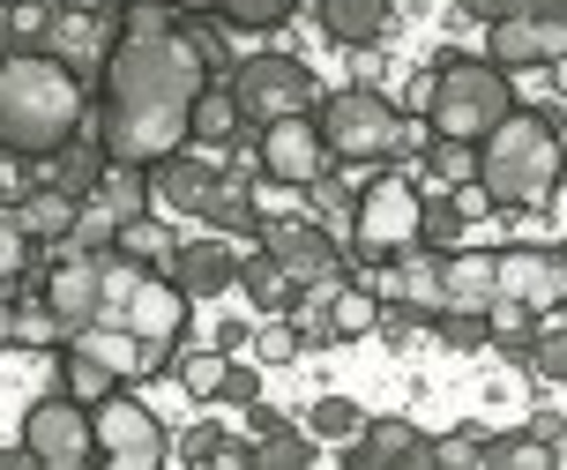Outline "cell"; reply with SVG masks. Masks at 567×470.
I'll return each mask as SVG.
<instances>
[{
	"instance_id": "obj_1",
	"label": "cell",
	"mask_w": 567,
	"mask_h": 470,
	"mask_svg": "<svg viewBox=\"0 0 567 470\" xmlns=\"http://www.w3.org/2000/svg\"><path fill=\"white\" fill-rule=\"evenodd\" d=\"M209 68L179 30L172 0H127L105 38V90H97V142L113 165H165L195 135V98Z\"/></svg>"
},
{
	"instance_id": "obj_2",
	"label": "cell",
	"mask_w": 567,
	"mask_h": 470,
	"mask_svg": "<svg viewBox=\"0 0 567 470\" xmlns=\"http://www.w3.org/2000/svg\"><path fill=\"white\" fill-rule=\"evenodd\" d=\"M83 120H90V90L68 60L45 53V45H16V38L0 45V142L8 150L53 165L68 142H83Z\"/></svg>"
},
{
	"instance_id": "obj_3",
	"label": "cell",
	"mask_w": 567,
	"mask_h": 470,
	"mask_svg": "<svg viewBox=\"0 0 567 470\" xmlns=\"http://www.w3.org/2000/svg\"><path fill=\"white\" fill-rule=\"evenodd\" d=\"M560 180H567V150L553 105H515L478 142V194L493 210H545L560 194Z\"/></svg>"
},
{
	"instance_id": "obj_4",
	"label": "cell",
	"mask_w": 567,
	"mask_h": 470,
	"mask_svg": "<svg viewBox=\"0 0 567 470\" xmlns=\"http://www.w3.org/2000/svg\"><path fill=\"white\" fill-rule=\"evenodd\" d=\"M313 120H321V142H329L337 165H396V157L425 150L419 112H403L381 90H329Z\"/></svg>"
},
{
	"instance_id": "obj_5",
	"label": "cell",
	"mask_w": 567,
	"mask_h": 470,
	"mask_svg": "<svg viewBox=\"0 0 567 470\" xmlns=\"http://www.w3.org/2000/svg\"><path fill=\"white\" fill-rule=\"evenodd\" d=\"M508 112H515L508 68H493L485 53H449L433 68V135L485 142Z\"/></svg>"
},
{
	"instance_id": "obj_6",
	"label": "cell",
	"mask_w": 567,
	"mask_h": 470,
	"mask_svg": "<svg viewBox=\"0 0 567 470\" xmlns=\"http://www.w3.org/2000/svg\"><path fill=\"white\" fill-rule=\"evenodd\" d=\"M351 239H359V262H389V254L419 247L425 239V194L411 180H367V194L351 202Z\"/></svg>"
},
{
	"instance_id": "obj_7",
	"label": "cell",
	"mask_w": 567,
	"mask_h": 470,
	"mask_svg": "<svg viewBox=\"0 0 567 470\" xmlns=\"http://www.w3.org/2000/svg\"><path fill=\"white\" fill-rule=\"evenodd\" d=\"M231 98H239V112L247 120H284V112H321V98L329 90L313 83L307 60L291 53H255V60H231Z\"/></svg>"
},
{
	"instance_id": "obj_8",
	"label": "cell",
	"mask_w": 567,
	"mask_h": 470,
	"mask_svg": "<svg viewBox=\"0 0 567 470\" xmlns=\"http://www.w3.org/2000/svg\"><path fill=\"white\" fill-rule=\"evenodd\" d=\"M90 426H97V463H113V470H157L172 456L165 418L150 403H135L127 388H113L105 403H90Z\"/></svg>"
},
{
	"instance_id": "obj_9",
	"label": "cell",
	"mask_w": 567,
	"mask_h": 470,
	"mask_svg": "<svg viewBox=\"0 0 567 470\" xmlns=\"http://www.w3.org/2000/svg\"><path fill=\"white\" fill-rule=\"evenodd\" d=\"M23 448H30V463H45V470H83V463H97V426H90V403H75L68 388L38 396V403L23 411Z\"/></svg>"
},
{
	"instance_id": "obj_10",
	"label": "cell",
	"mask_w": 567,
	"mask_h": 470,
	"mask_svg": "<svg viewBox=\"0 0 567 470\" xmlns=\"http://www.w3.org/2000/svg\"><path fill=\"white\" fill-rule=\"evenodd\" d=\"M329 142H321V120L313 112H284V120H269L261 127V172L277 180V187H291V194H307V187H321L329 180Z\"/></svg>"
},
{
	"instance_id": "obj_11",
	"label": "cell",
	"mask_w": 567,
	"mask_h": 470,
	"mask_svg": "<svg viewBox=\"0 0 567 470\" xmlns=\"http://www.w3.org/2000/svg\"><path fill=\"white\" fill-rule=\"evenodd\" d=\"M515 314H553L567 306V254L553 247H501V299Z\"/></svg>"
},
{
	"instance_id": "obj_12",
	"label": "cell",
	"mask_w": 567,
	"mask_h": 470,
	"mask_svg": "<svg viewBox=\"0 0 567 470\" xmlns=\"http://www.w3.org/2000/svg\"><path fill=\"white\" fill-rule=\"evenodd\" d=\"M261 239H269V254H277L284 269L299 277V292H307V284H337V277H343V247L329 239V224H307V217H261Z\"/></svg>"
},
{
	"instance_id": "obj_13",
	"label": "cell",
	"mask_w": 567,
	"mask_h": 470,
	"mask_svg": "<svg viewBox=\"0 0 567 470\" xmlns=\"http://www.w3.org/2000/svg\"><path fill=\"white\" fill-rule=\"evenodd\" d=\"M343 470H433V441L411 418H367L343 441Z\"/></svg>"
},
{
	"instance_id": "obj_14",
	"label": "cell",
	"mask_w": 567,
	"mask_h": 470,
	"mask_svg": "<svg viewBox=\"0 0 567 470\" xmlns=\"http://www.w3.org/2000/svg\"><path fill=\"white\" fill-rule=\"evenodd\" d=\"M45 306H53V321L68 336L90 329V321H105V254H68V262H53Z\"/></svg>"
},
{
	"instance_id": "obj_15",
	"label": "cell",
	"mask_w": 567,
	"mask_h": 470,
	"mask_svg": "<svg viewBox=\"0 0 567 470\" xmlns=\"http://www.w3.org/2000/svg\"><path fill=\"white\" fill-rule=\"evenodd\" d=\"M105 321H120V329H135V336H150V344H172V336L187 329V292L172 277H142L127 299L105 314Z\"/></svg>"
},
{
	"instance_id": "obj_16",
	"label": "cell",
	"mask_w": 567,
	"mask_h": 470,
	"mask_svg": "<svg viewBox=\"0 0 567 470\" xmlns=\"http://www.w3.org/2000/svg\"><path fill=\"white\" fill-rule=\"evenodd\" d=\"M441 284H449V306H463V314H493V299H501V254L449 247L441 254Z\"/></svg>"
},
{
	"instance_id": "obj_17",
	"label": "cell",
	"mask_w": 567,
	"mask_h": 470,
	"mask_svg": "<svg viewBox=\"0 0 567 470\" xmlns=\"http://www.w3.org/2000/svg\"><path fill=\"white\" fill-rule=\"evenodd\" d=\"M172 284H179L187 299H217L225 284H239V262H231L225 239H179V247H172Z\"/></svg>"
},
{
	"instance_id": "obj_18",
	"label": "cell",
	"mask_w": 567,
	"mask_h": 470,
	"mask_svg": "<svg viewBox=\"0 0 567 470\" xmlns=\"http://www.w3.org/2000/svg\"><path fill=\"white\" fill-rule=\"evenodd\" d=\"M150 180H157V202L165 210H179V217H209V202H217V187H225V172L217 165H195V157H165V165H150Z\"/></svg>"
},
{
	"instance_id": "obj_19",
	"label": "cell",
	"mask_w": 567,
	"mask_h": 470,
	"mask_svg": "<svg viewBox=\"0 0 567 470\" xmlns=\"http://www.w3.org/2000/svg\"><path fill=\"white\" fill-rule=\"evenodd\" d=\"M16 217H23L30 247H38V239H68V232H75V217H83V202H75L68 187H53V180H38V187L16 202Z\"/></svg>"
},
{
	"instance_id": "obj_20",
	"label": "cell",
	"mask_w": 567,
	"mask_h": 470,
	"mask_svg": "<svg viewBox=\"0 0 567 470\" xmlns=\"http://www.w3.org/2000/svg\"><path fill=\"white\" fill-rule=\"evenodd\" d=\"M172 8L209 16V23H225V30H277L299 16V0H172Z\"/></svg>"
},
{
	"instance_id": "obj_21",
	"label": "cell",
	"mask_w": 567,
	"mask_h": 470,
	"mask_svg": "<svg viewBox=\"0 0 567 470\" xmlns=\"http://www.w3.org/2000/svg\"><path fill=\"white\" fill-rule=\"evenodd\" d=\"M313 16L337 45H373L389 30V0H313Z\"/></svg>"
},
{
	"instance_id": "obj_22",
	"label": "cell",
	"mask_w": 567,
	"mask_h": 470,
	"mask_svg": "<svg viewBox=\"0 0 567 470\" xmlns=\"http://www.w3.org/2000/svg\"><path fill=\"white\" fill-rule=\"evenodd\" d=\"M239 292H247L261 314H291V306H299V277H291V269H284L269 247L239 262Z\"/></svg>"
},
{
	"instance_id": "obj_23",
	"label": "cell",
	"mask_w": 567,
	"mask_h": 470,
	"mask_svg": "<svg viewBox=\"0 0 567 470\" xmlns=\"http://www.w3.org/2000/svg\"><path fill=\"white\" fill-rule=\"evenodd\" d=\"M485 60H493V68H508V75H523V68H545L538 23H530V16H501V23H485Z\"/></svg>"
},
{
	"instance_id": "obj_24",
	"label": "cell",
	"mask_w": 567,
	"mask_h": 470,
	"mask_svg": "<svg viewBox=\"0 0 567 470\" xmlns=\"http://www.w3.org/2000/svg\"><path fill=\"white\" fill-rule=\"evenodd\" d=\"M425 180H433V194H463V187H478V142H463V135L425 142Z\"/></svg>"
},
{
	"instance_id": "obj_25",
	"label": "cell",
	"mask_w": 567,
	"mask_h": 470,
	"mask_svg": "<svg viewBox=\"0 0 567 470\" xmlns=\"http://www.w3.org/2000/svg\"><path fill=\"white\" fill-rule=\"evenodd\" d=\"M150 194H157L150 165H105V180H97V194H90V202H105L120 224H135V217H150Z\"/></svg>"
},
{
	"instance_id": "obj_26",
	"label": "cell",
	"mask_w": 567,
	"mask_h": 470,
	"mask_svg": "<svg viewBox=\"0 0 567 470\" xmlns=\"http://www.w3.org/2000/svg\"><path fill=\"white\" fill-rule=\"evenodd\" d=\"M60 388H68L75 403H105V396L120 388V374L97 359V351H83V344H68V336H60Z\"/></svg>"
},
{
	"instance_id": "obj_27",
	"label": "cell",
	"mask_w": 567,
	"mask_h": 470,
	"mask_svg": "<svg viewBox=\"0 0 567 470\" xmlns=\"http://www.w3.org/2000/svg\"><path fill=\"white\" fill-rule=\"evenodd\" d=\"M105 165H113V157H105V142L83 135V142H68V150L53 157V172H45V180H53V187H68L75 202H90V194H97V180H105Z\"/></svg>"
},
{
	"instance_id": "obj_28",
	"label": "cell",
	"mask_w": 567,
	"mask_h": 470,
	"mask_svg": "<svg viewBox=\"0 0 567 470\" xmlns=\"http://www.w3.org/2000/svg\"><path fill=\"white\" fill-rule=\"evenodd\" d=\"M202 224H217V232H239V239H255V232H261L255 187H247L239 172H225V187H217V202H209V217H202Z\"/></svg>"
},
{
	"instance_id": "obj_29",
	"label": "cell",
	"mask_w": 567,
	"mask_h": 470,
	"mask_svg": "<svg viewBox=\"0 0 567 470\" xmlns=\"http://www.w3.org/2000/svg\"><path fill=\"white\" fill-rule=\"evenodd\" d=\"M179 388L195 396V403H217L225 396V374H231V359H225V344H209V351H179Z\"/></svg>"
},
{
	"instance_id": "obj_30",
	"label": "cell",
	"mask_w": 567,
	"mask_h": 470,
	"mask_svg": "<svg viewBox=\"0 0 567 470\" xmlns=\"http://www.w3.org/2000/svg\"><path fill=\"white\" fill-rule=\"evenodd\" d=\"M329 329L351 344V336H373L381 329V292H359V284H337V299H329Z\"/></svg>"
},
{
	"instance_id": "obj_31",
	"label": "cell",
	"mask_w": 567,
	"mask_h": 470,
	"mask_svg": "<svg viewBox=\"0 0 567 470\" xmlns=\"http://www.w3.org/2000/svg\"><path fill=\"white\" fill-rule=\"evenodd\" d=\"M239 120H247V112H239L231 83L225 90H202V98H195V142H209V150H225V142L239 135Z\"/></svg>"
},
{
	"instance_id": "obj_32",
	"label": "cell",
	"mask_w": 567,
	"mask_h": 470,
	"mask_svg": "<svg viewBox=\"0 0 567 470\" xmlns=\"http://www.w3.org/2000/svg\"><path fill=\"white\" fill-rule=\"evenodd\" d=\"M313 463V433H291V426H269L255 441V470H307Z\"/></svg>"
},
{
	"instance_id": "obj_33",
	"label": "cell",
	"mask_w": 567,
	"mask_h": 470,
	"mask_svg": "<svg viewBox=\"0 0 567 470\" xmlns=\"http://www.w3.org/2000/svg\"><path fill=\"white\" fill-rule=\"evenodd\" d=\"M433 336H441L449 351H478V344H493V314H463V306H441V314H433Z\"/></svg>"
},
{
	"instance_id": "obj_34",
	"label": "cell",
	"mask_w": 567,
	"mask_h": 470,
	"mask_svg": "<svg viewBox=\"0 0 567 470\" xmlns=\"http://www.w3.org/2000/svg\"><path fill=\"white\" fill-rule=\"evenodd\" d=\"M560 456L553 441H538V433H501V441H485V463H508V470H545Z\"/></svg>"
},
{
	"instance_id": "obj_35",
	"label": "cell",
	"mask_w": 567,
	"mask_h": 470,
	"mask_svg": "<svg viewBox=\"0 0 567 470\" xmlns=\"http://www.w3.org/2000/svg\"><path fill=\"white\" fill-rule=\"evenodd\" d=\"M307 426H313V441H351V433L367 426V411H359L351 396H321V403L307 411Z\"/></svg>"
},
{
	"instance_id": "obj_36",
	"label": "cell",
	"mask_w": 567,
	"mask_h": 470,
	"mask_svg": "<svg viewBox=\"0 0 567 470\" xmlns=\"http://www.w3.org/2000/svg\"><path fill=\"white\" fill-rule=\"evenodd\" d=\"M463 224H471V210H463V202H455V194H433V202H425V247H463Z\"/></svg>"
},
{
	"instance_id": "obj_37",
	"label": "cell",
	"mask_w": 567,
	"mask_h": 470,
	"mask_svg": "<svg viewBox=\"0 0 567 470\" xmlns=\"http://www.w3.org/2000/svg\"><path fill=\"white\" fill-rule=\"evenodd\" d=\"M299 351H307L299 321H269V329H255V366H291Z\"/></svg>"
},
{
	"instance_id": "obj_38",
	"label": "cell",
	"mask_w": 567,
	"mask_h": 470,
	"mask_svg": "<svg viewBox=\"0 0 567 470\" xmlns=\"http://www.w3.org/2000/svg\"><path fill=\"white\" fill-rule=\"evenodd\" d=\"M523 16L538 23V45H545V60H560V53H567V0H530Z\"/></svg>"
},
{
	"instance_id": "obj_39",
	"label": "cell",
	"mask_w": 567,
	"mask_h": 470,
	"mask_svg": "<svg viewBox=\"0 0 567 470\" xmlns=\"http://www.w3.org/2000/svg\"><path fill=\"white\" fill-rule=\"evenodd\" d=\"M23 254H30V232H23V217L0 202V284L23 277Z\"/></svg>"
},
{
	"instance_id": "obj_40",
	"label": "cell",
	"mask_w": 567,
	"mask_h": 470,
	"mask_svg": "<svg viewBox=\"0 0 567 470\" xmlns=\"http://www.w3.org/2000/svg\"><path fill=\"white\" fill-rule=\"evenodd\" d=\"M30 165H38V157H23V150H8V142H0V202H8V210L38 187V172H30Z\"/></svg>"
},
{
	"instance_id": "obj_41",
	"label": "cell",
	"mask_w": 567,
	"mask_h": 470,
	"mask_svg": "<svg viewBox=\"0 0 567 470\" xmlns=\"http://www.w3.org/2000/svg\"><path fill=\"white\" fill-rule=\"evenodd\" d=\"M172 232L165 224H150V217H135V224H120V247L127 254H142V262H172V247H165Z\"/></svg>"
},
{
	"instance_id": "obj_42",
	"label": "cell",
	"mask_w": 567,
	"mask_h": 470,
	"mask_svg": "<svg viewBox=\"0 0 567 470\" xmlns=\"http://www.w3.org/2000/svg\"><path fill=\"white\" fill-rule=\"evenodd\" d=\"M179 30H187V45H195V53H202V68H231L225 38L209 30V16H187V8H179Z\"/></svg>"
},
{
	"instance_id": "obj_43",
	"label": "cell",
	"mask_w": 567,
	"mask_h": 470,
	"mask_svg": "<svg viewBox=\"0 0 567 470\" xmlns=\"http://www.w3.org/2000/svg\"><path fill=\"white\" fill-rule=\"evenodd\" d=\"M179 463H225V433H217V426H195V433L179 441Z\"/></svg>"
},
{
	"instance_id": "obj_44",
	"label": "cell",
	"mask_w": 567,
	"mask_h": 470,
	"mask_svg": "<svg viewBox=\"0 0 567 470\" xmlns=\"http://www.w3.org/2000/svg\"><path fill=\"white\" fill-rule=\"evenodd\" d=\"M530 366H538V374H553V381H567V329H545L538 351H530Z\"/></svg>"
},
{
	"instance_id": "obj_45",
	"label": "cell",
	"mask_w": 567,
	"mask_h": 470,
	"mask_svg": "<svg viewBox=\"0 0 567 470\" xmlns=\"http://www.w3.org/2000/svg\"><path fill=\"white\" fill-rule=\"evenodd\" d=\"M8 344H23V292L16 284H0V351Z\"/></svg>"
},
{
	"instance_id": "obj_46",
	"label": "cell",
	"mask_w": 567,
	"mask_h": 470,
	"mask_svg": "<svg viewBox=\"0 0 567 470\" xmlns=\"http://www.w3.org/2000/svg\"><path fill=\"white\" fill-rule=\"evenodd\" d=\"M433 463H485V441H471V433H449V441H433Z\"/></svg>"
},
{
	"instance_id": "obj_47",
	"label": "cell",
	"mask_w": 567,
	"mask_h": 470,
	"mask_svg": "<svg viewBox=\"0 0 567 470\" xmlns=\"http://www.w3.org/2000/svg\"><path fill=\"white\" fill-rule=\"evenodd\" d=\"M225 403H239V411H247V403H261L255 366H231V374H225Z\"/></svg>"
},
{
	"instance_id": "obj_48",
	"label": "cell",
	"mask_w": 567,
	"mask_h": 470,
	"mask_svg": "<svg viewBox=\"0 0 567 470\" xmlns=\"http://www.w3.org/2000/svg\"><path fill=\"white\" fill-rule=\"evenodd\" d=\"M530 0H463V16H478V23H501V16H523Z\"/></svg>"
},
{
	"instance_id": "obj_49",
	"label": "cell",
	"mask_w": 567,
	"mask_h": 470,
	"mask_svg": "<svg viewBox=\"0 0 567 470\" xmlns=\"http://www.w3.org/2000/svg\"><path fill=\"white\" fill-rule=\"evenodd\" d=\"M217 344H225V351H239V344H247V321H239V314H225V321H217Z\"/></svg>"
},
{
	"instance_id": "obj_50",
	"label": "cell",
	"mask_w": 567,
	"mask_h": 470,
	"mask_svg": "<svg viewBox=\"0 0 567 470\" xmlns=\"http://www.w3.org/2000/svg\"><path fill=\"white\" fill-rule=\"evenodd\" d=\"M545 68H553V90L567 98V53H560V60H545Z\"/></svg>"
},
{
	"instance_id": "obj_51",
	"label": "cell",
	"mask_w": 567,
	"mask_h": 470,
	"mask_svg": "<svg viewBox=\"0 0 567 470\" xmlns=\"http://www.w3.org/2000/svg\"><path fill=\"white\" fill-rule=\"evenodd\" d=\"M60 8H83V16H97V8H113V0H60Z\"/></svg>"
},
{
	"instance_id": "obj_52",
	"label": "cell",
	"mask_w": 567,
	"mask_h": 470,
	"mask_svg": "<svg viewBox=\"0 0 567 470\" xmlns=\"http://www.w3.org/2000/svg\"><path fill=\"white\" fill-rule=\"evenodd\" d=\"M23 8H30V0H0V16H23Z\"/></svg>"
},
{
	"instance_id": "obj_53",
	"label": "cell",
	"mask_w": 567,
	"mask_h": 470,
	"mask_svg": "<svg viewBox=\"0 0 567 470\" xmlns=\"http://www.w3.org/2000/svg\"><path fill=\"white\" fill-rule=\"evenodd\" d=\"M560 463H567V448H560Z\"/></svg>"
}]
</instances>
